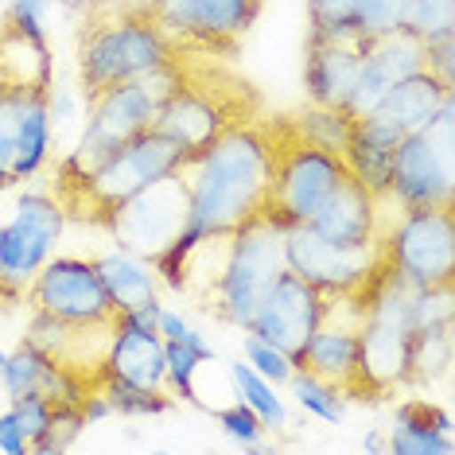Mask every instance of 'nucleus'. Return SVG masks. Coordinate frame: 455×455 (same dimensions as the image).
<instances>
[{"label": "nucleus", "mask_w": 455, "mask_h": 455, "mask_svg": "<svg viewBox=\"0 0 455 455\" xmlns=\"http://www.w3.org/2000/svg\"><path fill=\"white\" fill-rule=\"evenodd\" d=\"M276 164V117H250L222 129L206 148L191 152L180 164V175L188 183V230L175 237V245L152 261L156 276L175 288L180 261L195 242L214 234H234L237 226L257 219L265 206L268 183Z\"/></svg>", "instance_id": "1"}, {"label": "nucleus", "mask_w": 455, "mask_h": 455, "mask_svg": "<svg viewBox=\"0 0 455 455\" xmlns=\"http://www.w3.org/2000/svg\"><path fill=\"white\" fill-rule=\"evenodd\" d=\"M284 268V230L261 214L237 226L234 234H214L195 242L180 261L175 292L199 299L222 323L242 327L253 319L265 288Z\"/></svg>", "instance_id": "2"}, {"label": "nucleus", "mask_w": 455, "mask_h": 455, "mask_svg": "<svg viewBox=\"0 0 455 455\" xmlns=\"http://www.w3.org/2000/svg\"><path fill=\"white\" fill-rule=\"evenodd\" d=\"M175 59H180V86L160 109L152 129L175 140L188 156L206 148L222 129L257 117L261 98L230 67L214 63V51L175 47Z\"/></svg>", "instance_id": "3"}, {"label": "nucleus", "mask_w": 455, "mask_h": 455, "mask_svg": "<svg viewBox=\"0 0 455 455\" xmlns=\"http://www.w3.org/2000/svg\"><path fill=\"white\" fill-rule=\"evenodd\" d=\"M188 160V152L164 132L148 129L140 137L125 140L117 152H109L98 168L82 175H59L55 180V199L63 206L67 219L106 226L117 206H125L132 195L144 191L148 183L172 175L180 164Z\"/></svg>", "instance_id": "4"}, {"label": "nucleus", "mask_w": 455, "mask_h": 455, "mask_svg": "<svg viewBox=\"0 0 455 455\" xmlns=\"http://www.w3.org/2000/svg\"><path fill=\"white\" fill-rule=\"evenodd\" d=\"M172 59V44L148 20L144 4H109L94 8L82 20L78 36V82L86 106L98 94L140 78Z\"/></svg>", "instance_id": "5"}, {"label": "nucleus", "mask_w": 455, "mask_h": 455, "mask_svg": "<svg viewBox=\"0 0 455 455\" xmlns=\"http://www.w3.org/2000/svg\"><path fill=\"white\" fill-rule=\"evenodd\" d=\"M175 86H180V59H175V47H172V59L164 67L98 94L86 106V113H90L86 132H82L78 148L59 164V175H82V172L98 168V164L106 160L109 152H117L125 140L148 132L156 125L160 109L168 106V98L175 94Z\"/></svg>", "instance_id": "6"}, {"label": "nucleus", "mask_w": 455, "mask_h": 455, "mask_svg": "<svg viewBox=\"0 0 455 455\" xmlns=\"http://www.w3.org/2000/svg\"><path fill=\"white\" fill-rule=\"evenodd\" d=\"M417 288L386 268L381 281L362 296V370L374 389L386 397L393 389H409V355L417 339Z\"/></svg>", "instance_id": "7"}, {"label": "nucleus", "mask_w": 455, "mask_h": 455, "mask_svg": "<svg viewBox=\"0 0 455 455\" xmlns=\"http://www.w3.org/2000/svg\"><path fill=\"white\" fill-rule=\"evenodd\" d=\"M350 175L343 156L323 152L304 137H296V129L288 125V117H276V164H273V183H268L261 219L281 226H304L315 219V211L323 206L335 188Z\"/></svg>", "instance_id": "8"}, {"label": "nucleus", "mask_w": 455, "mask_h": 455, "mask_svg": "<svg viewBox=\"0 0 455 455\" xmlns=\"http://www.w3.org/2000/svg\"><path fill=\"white\" fill-rule=\"evenodd\" d=\"M389 265V237H374L366 245H335L319 237L312 226H288L284 230V268L304 276L323 296L362 299Z\"/></svg>", "instance_id": "9"}, {"label": "nucleus", "mask_w": 455, "mask_h": 455, "mask_svg": "<svg viewBox=\"0 0 455 455\" xmlns=\"http://www.w3.org/2000/svg\"><path fill=\"white\" fill-rule=\"evenodd\" d=\"M389 195L401 206H455V94L393 152Z\"/></svg>", "instance_id": "10"}, {"label": "nucleus", "mask_w": 455, "mask_h": 455, "mask_svg": "<svg viewBox=\"0 0 455 455\" xmlns=\"http://www.w3.org/2000/svg\"><path fill=\"white\" fill-rule=\"evenodd\" d=\"M362 299L358 296H323V315L312 339L299 350L296 370L331 381L347 401H378L362 370Z\"/></svg>", "instance_id": "11"}, {"label": "nucleus", "mask_w": 455, "mask_h": 455, "mask_svg": "<svg viewBox=\"0 0 455 455\" xmlns=\"http://www.w3.org/2000/svg\"><path fill=\"white\" fill-rule=\"evenodd\" d=\"M389 261L412 288H451L455 206H401L389 226Z\"/></svg>", "instance_id": "12"}, {"label": "nucleus", "mask_w": 455, "mask_h": 455, "mask_svg": "<svg viewBox=\"0 0 455 455\" xmlns=\"http://www.w3.org/2000/svg\"><path fill=\"white\" fill-rule=\"evenodd\" d=\"M265 0H144V12L172 47L234 55Z\"/></svg>", "instance_id": "13"}, {"label": "nucleus", "mask_w": 455, "mask_h": 455, "mask_svg": "<svg viewBox=\"0 0 455 455\" xmlns=\"http://www.w3.org/2000/svg\"><path fill=\"white\" fill-rule=\"evenodd\" d=\"M188 183H183L180 168L164 180L148 183L144 191H137L125 206L113 211V219L106 222V230L113 234L117 250H125L140 261H156L175 245V237L188 230Z\"/></svg>", "instance_id": "14"}, {"label": "nucleus", "mask_w": 455, "mask_h": 455, "mask_svg": "<svg viewBox=\"0 0 455 455\" xmlns=\"http://www.w3.org/2000/svg\"><path fill=\"white\" fill-rule=\"evenodd\" d=\"M67 226V214L55 195L28 191L16 203V214L8 226H0V257H4V276H0V304L12 307L24 299V288L55 253V242Z\"/></svg>", "instance_id": "15"}, {"label": "nucleus", "mask_w": 455, "mask_h": 455, "mask_svg": "<svg viewBox=\"0 0 455 455\" xmlns=\"http://www.w3.org/2000/svg\"><path fill=\"white\" fill-rule=\"evenodd\" d=\"M24 299L32 304V312L63 319V323H106V319H117L94 261H82V257H47V265L24 288Z\"/></svg>", "instance_id": "16"}, {"label": "nucleus", "mask_w": 455, "mask_h": 455, "mask_svg": "<svg viewBox=\"0 0 455 455\" xmlns=\"http://www.w3.org/2000/svg\"><path fill=\"white\" fill-rule=\"evenodd\" d=\"M319 315H323V292H315L292 268H281L276 281L265 288L261 304H257V312L250 323H245V331L265 339V343H273L276 350H284L296 366L299 350L312 339Z\"/></svg>", "instance_id": "17"}, {"label": "nucleus", "mask_w": 455, "mask_h": 455, "mask_svg": "<svg viewBox=\"0 0 455 455\" xmlns=\"http://www.w3.org/2000/svg\"><path fill=\"white\" fill-rule=\"evenodd\" d=\"M386 203L389 191L374 195L362 180L347 175L335 188V195L315 211V219L304 226H312L319 237H327L335 245H366L374 237H389V226L397 222L401 203H393V211H386Z\"/></svg>", "instance_id": "18"}, {"label": "nucleus", "mask_w": 455, "mask_h": 455, "mask_svg": "<svg viewBox=\"0 0 455 455\" xmlns=\"http://www.w3.org/2000/svg\"><path fill=\"white\" fill-rule=\"evenodd\" d=\"M417 70H424V44L412 32H405V28H397V32H389V36H378V39H366L358 78L343 101V113L362 121L401 78L417 75Z\"/></svg>", "instance_id": "19"}, {"label": "nucleus", "mask_w": 455, "mask_h": 455, "mask_svg": "<svg viewBox=\"0 0 455 455\" xmlns=\"http://www.w3.org/2000/svg\"><path fill=\"white\" fill-rule=\"evenodd\" d=\"M113 335H117V319H106V323H63V319L32 312L24 343L44 350L55 366L67 370V374L101 386V370H106V355L113 347Z\"/></svg>", "instance_id": "20"}, {"label": "nucleus", "mask_w": 455, "mask_h": 455, "mask_svg": "<svg viewBox=\"0 0 455 455\" xmlns=\"http://www.w3.org/2000/svg\"><path fill=\"white\" fill-rule=\"evenodd\" d=\"M455 90L448 86V82H440L436 75H428V70H417V75L401 78L397 86H393L389 94L358 121V125L370 129L381 140H389V144H401L409 132H420L424 125H428V121L436 117V109Z\"/></svg>", "instance_id": "21"}, {"label": "nucleus", "mask_w": 455, "mask_h": 455, "mask_svg": "<svg viewBox=\"0 0 455 455\" xmlns=\"http://www.w3.org/2000/svg\"><path fill=\"white\" fill-rule=\"evenodd\" d=\"M362 47L366 39L355 32L343 36H307V63H304V90L312 106L343 109L362 67Z\"/></svg>", "instance_id": "22"}, {"label": "nucleus", "mask_w": 455, "mask_h": 455, "mask_svg": "<svg viewBox=\"0 0 455 455\" xmlns=\"http://www.w3.org/2000/svg\"><path fill=\"white\" fill-rule=\"evenodd\" d=\"M101 381H113V386H125L137 393H152V397H172L168 362H164V339L137 335V331H117L109 355H106Z\"/></svg>", "instance_id": "23"}, {"label": "nucleus", "mask_w": 455, "mask_h": 455, "mask_svg": "<svg viewBox=\"0 0 455 455\" xmlns=\"http://www.w3.org/2000/svg\"><path fill=\"white\" fill-rule=\"evenodd\" d=\"M386 451L393 455H451V412L432 405V401H401L393 417Z\"/></svg>", "instance_id": "24"}, {"label": "nucleus", "mask_w": 455, "mask_h": 455, "mask_svg": "<svg viewBox=\"0 0 455 455\" xmlns=\"http://www.w3.org/2000/svg\"><path fill=\"white\" fill-rule=\"evenodd\" d=\"M0 86H16V90H47L51 86L47 39L16 32L4 20H0Z\"/></svg>", "instance_id": "25"}, {"label": "nucleus", "mask_w": 455, "mask_h": 455, "mask_svg": "<svg viewBox=\"0 0 455 455\" xmlns=\"http://www.w3.org/2000/svg\"><path fill=\"white\" fill-rule=\"evenodd\" d=\"M55 86V82H51ZM47 90H28L24 106H20V132H16V164L12 175L20 180H32L44 172V164L51 156V109H47Z\"/></svg>", "instance_id": "26"}, {"label": "nucleus", "mask_w": 455, "mask_h": 455, "mask_svg": "<svg viewBox=\"0 0 455 455\" xmlns=\"http://www.w3.org/2000/svg\"><path fill=\"white\" fill-rule=\"evenodd\" d=\"M94 268L101 276V288L109 292L113 312H129V307H137L144 299L156 296V268L148 261H140V257L125 253V250L98 257Z\"/></svg>", "instance_id": "27"}, {"label": "nucleus", "mask_w": 455, "mask_h": 455, "mask_svg": "<svg viewBox=\"0 0 455 455\" xmlns=\"http://www.w3.org/2000/svg\"><path fill=\"white\" fill-rule=\"evenodd\" d=\"M288 125L296 129V137H304L307 144L323 152H335L343 156L350 148V132H355V117H347L343 109H331V106H307L299 113H284Z\"/></svg>", "instance_id": "28"}, {"label": "nucleus", "mask_w": 455, "mask_h": 455, "mask_svg": "<svg viewBox=\"0 0 455 455\" xmlns=\"http://www.w3.org/2000/svg\"><path fill=\"white\" fill-rule=\"evenodd\" d=\"M230 378H234V386H237V397H242V405H250L257 417H261L265 428H273V432L288 428V409H284V401L276 397L273 381H265L250 366V362H234Z\"/></svg>", "instance_id": "29"}, {"label": "nucleus", "mask_w": 455, "mask_h": 455, "mask_svg": "<svg viewBox=\"0 0 455 455\" xmlns=\"http://www.w3.org/2000/svg\"><path fill=\"white\" fill-rule=\"evenodd\" d=\"M288 386H292V397L299 401V409H304V412H312V417H319V420H331V424L343 420L347 397L331 386V381L307 374V370H292Z\"/></svg>", "instance_id": "30"}, {"label": "nucleus", "mask_w": 455, "mask_h": 455, "mask_svg": "<svg viewBox=\"0 0 455 455\" xmlns=\"http://www.w3.org/2000/svg\"><path fill=\"white\" fill-rule=\"evenodd\" d=\"M55 409L59 405H51L44 393H16L12 397V409L8 412L16 417L20 432H24L28 451H44L47 432H51V424H55Z\"/></svg>", "instance_id": "31"}, {"label": "nucleus", "mask_w": 455, "mask_h": 455, "mask_svg": "<svg viewBox=\"0 0 455 455\" xmlns=\"http://www.w3.org/2000/svg\"><path fill=\"white\" fill-rule=\"evenodd\" d=\"M28 90L0 86V191L16 183L12 164H16V132H20V106H24Z\"/></svg>", "instance_id": "32"}, {"label": "nucleus", "mask_w": 455, "mask_h": 455, "mask_svg": "<svg viewBox=\"0 0 455 455\" xmlns=\"http://www.w3.org/2000/svg\"><path fill=\"white\" fill-rule=\"evenodd\" d=\"M405 12H409V0H358L350 28H355L358 39H378L405 28Z\"/></svg>", "instance_id": "33"}, {"label": "nucleus", "mask_w": 455, "mask_h": 455, "mask_svg": "<svg viewBox=\"0 0 455 455\" xmlns=\"http://www.w3.org/2000/svg\"><path fill=\"white\" fill-rule=\"evenodd\" d=\"M164 362H168V389L175 401H188L195 405L199 393H195V374H199L203 358L183 343V339H164Z\"/></svg>", "instance_id": "34"}, {"label": "nucleus", "mask_w": 455, "mask_h": 455, "mask_svg": "<svg viewBox=\"0 0 455 455\" xmlns=\"http://www.w3.org/2000/svg\"><path fill=\"white\" fill-rule=\"evenodd\" d=\"M405 32H412L420 44L455 32V0H409Z\"/></svg>", "instance_id": "35"}, {"label": "nucleus", "mask_w": 455, "mask_h": 455, "mask_svg": "<svg viewBox=\"0 0 455 455\" xmlns=\"http://www.w3.org/2000/svg\"><path fill=\"white\" fill-rule=\"evenodd\" d=\"M242 350H245V362L261 374L265 381H273V386H288V378H292V358L284 355V350H276L273 343H265V339H257L245 331V339H242Z\"/></svg>", "instance_id": "36"}, {"label": "nucleus", "mask_w": 455, "mask_h": 455, "mask_svg": "<svg viewBox=\"0 0 455 455\" xmlns=\"http://www.w3.org/2000/svg\"><path fill=\"white\" fill-rule=\"evenodd\" d=\"M355 8L358 0H307V24L312 32L307 36H343L355 32Z\"/></svg>", "instance_id": "37"}, {"label": "nucleus", "mask_w": 455, "mask_h": 455, "mask_svg": "<svg viewBox=\"0 0 455 455\" xmlns=\"http://www.w3.org/2000/svg\"><path fill=\"white\" fill-rule=\"evenodd\" d=\"M214 417H219V424H222L226 436L237 440L242 448H250V451L261 448L265 424H261V417H257V412H253L250 405H242V401H237V405H230V409H219Z\"/></svg>", "instance_id": "38"}, {"label": "nucleus", "mask_w": 455, "mask_h": 455, "mask_svg": "<svg viewBox=\"0 0 455 455\" xmlns=\"http://www.w3.org/2000/svg\"><path fill=\"white\" fill-rule=\"evenodd\" d=\"M47 8L51 0H12L4 12V24L16 28V32L24 36H36V39H47Z\"/></svg>", "instance_id": "39"}, {"label": "nucleus", "mask_w": 455, "mask_h": 455, "mask_svg": "<svg viewBox=\"0 0 455 455\" xmlns=\"http://www.w3.org/2000/svg\"><path fill=\"white\" fill-rule=\"evenodd\" d=\"M455 32L448 36H436L424 44V70L428 75H436L440 82H448V86H455Z\"/></svg>", "instance_id": "40"}, {"label": "nucleus", "mask_w": 455, "mask_h": 455, "mask_svg": "<svg viewBox=\"0 0 455 455\" xmlns=\"http://www.w3.org/2000/svg\"><path fill=\"white\" fill-rule=\"evenodd\" d=\"M160 312H164V304L156 296L152 299H144V304L137 307H129V312H117V331H137V335H160Z\"/></svg>", "instance_id": "41"}, {"label": "nucleus", "mask_w": 455, "mask_h": 455, "mask_svg": "<svg viewBox=\"0 0 455 455\" xmlns=\"http://www.w3.org/2000/svg\"><path fill=\"white\" fill-rule=\"evenodd\" d=\"M0 451H8V455H24L28 451V440H24V432H20L12 412H0Z\"/></svg>", "instance_id": "42"}, {"label": "nucleus", "mask_w": 455, "mask_h": 455, "mask_svg": "<svg viewBox=\"0 0 455 455\" xmlns=\"http://www.w3.org/2000/svg\"><path fill=\"white\" fill-rule=\"evenodd\" d=\"M156 331H160V339H183V335H188V319L164 307V312H160V327H156Z\"/></svg>", "instance_id": "43"}, {"label": "nucleus", "mask_w": 455, "mask_h": 455, "mask_svg": "<svg viewBox=\"0 0 455 455\" xmlns=\"http://www.w3.org/2000/svg\"><path fill=\"white\" fill-rule=\"evenodd\" d=\"M362 448H366V451H386V440H381L378 432H370V436H366V443H362Z\"/></svg>", "instance_id": "44"}, {"label": "nucleus", "mask_w": 455, "mask_h": 455, "mask_svg": "<svg viewBox=\"0 0 455 455\" xmlns=\"http://www.w3.org/2000/svg\"><path fill=\"white\" fill-rule=\"evenodd\" d=\"M4 362H8V355H4V350H0V374H4Z\"/></svg>", "instance_id": "45"}, {"label": "nucleus", "mask_w": 455, "mask_h": 455, "mask_svg": "<svg viewBox=\"0 0 455 455\" xmlns=\"http://www.w3.org/2000/svg\"><path fill=\"white\" fill-rule=\"evenodd\" d=\"M0 276H4V257H0Z\"/></svg>", "instance_id": "46"}]
</instances>
